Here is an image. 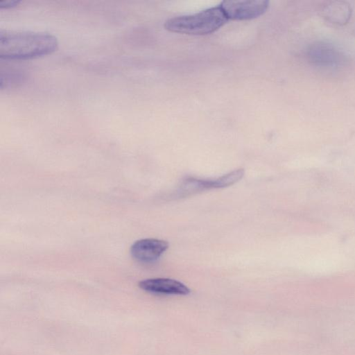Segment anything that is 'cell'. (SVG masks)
<instances>
[{"label":"cell","instance_id":"cell-1","mask_svg":"<svg viewBox=\"0 0 355 355\" xmlns=\"http://www.w3.org/2000/svg\"><path fill=\"white\" fill-rule=\"evenodd\" d=\"M57 38L49 33L1 31L0 58L25 60L51 54L58 48Z\"/></svg>","mask_w":355,"mask_h":355},{"label":"cell","instance_id":"cell-2","mask_svg":"<svg viewBox=\"0 0 355 355\" xmlns=\"http://www.w3.org/2000/svg\"><path fill=\"white\" fill-rule=\"evenodd\" d=\"M227 20L220 6H218L195 14L170 18L164 26L170 32L203 35L218 30Z\"/></svg>","mask_w":355,"mask_h":355},{"label":"cell","instance_id":"cell-3","mask_svg":"<svg viewBox=\"0 0 355 355\" xmlns=\"http://www.w3.org/2000/svg\"><path fill=\"white\" fill-rule=\"evenodd\" d=\"M227 19L248 20L266 12L269 7L266 0L224 1L220 4Z\"/></svg>","mask_w":355,"mask_h":355},{"label":"cell","instance_id":"cell-4","mask_svg":"<svg viewBox=\"0 0 355 355\" xmlns=\"http://www.w3.org/2000/svg\"><path fill=\"white\" fill-rule=\"evenodd\" d=\"M167 241L157 239H143L135 242L130 252L134 259L142 263H151L158 259L168 248Z\"/></svg>","mask_w":355,"mask_h":355},{"label":"cell","instance_id":"cell-5","mask_svg":"<svg viewBox=\"0 0 355 355\" xmlns=\"http://www.w3.org/2000/svg\"><path fill=\"white\" fill-rule=\"evenodd\" d=\"M141 289L154 293L187 295L189 288L184 284L175 279L155 278L144 279L139 283Z\"/></svg>","mask_w":355,"mask_h":355},{"label":"cell","instance_id":"cell-6","mask_svg":"<svg viewBox=\"0 0 355 355\" xmlns=\"http://www.w3.org/2000/svg\"><path fill=\"white\" fill-rule=\"evenodd\" d=\"M310 60L321 65L332 66L340 62V55L334 47L326 43H316L308 51Z\"/></svg>","mask_w":355,"mask_h":355},{"label":"cell","instance_id":"cell-7","mask_svg":"<svg viewBox=\"0 0 355 355\" xmlns=\"http://www.w3.org/2000/svg\"><path fill=\"white\" fill-rule=\"evenodd\" d=\"M322 13L329 22L343 25L349 19L352 9L350 6L345 1H331L323 8Z\"/></svg>","mask_w":355,"mask_h":355},{"label":"cell","instance_id":"cell-8","mask_svg":"<svg viewBox=\"0 0 355 355\" xmlns=\"http://www.w3.org/2000/svg\"><path fill=\"white\" fill-rule=\"evenodd\" d=\"M24 80V74L21 71L15 69L1 70L0 74L1 89L17 87Z\"/></svg>","mask_w":355,"mask_h":355},{"label":"cell","instance_id":"cell-9","mask_svg":"<svg viewBox=\"0 0 355 355\" xmlns=\"http://www.w3.org/2000/svg\"><path fill=\"white\" fill-rule=\"evenodd\" d=\"M21 3L19 0H8L0 1V8L8 9L17 6Z\"/></svg>","mask_w":355,"mask_h":355}]
</instances>
